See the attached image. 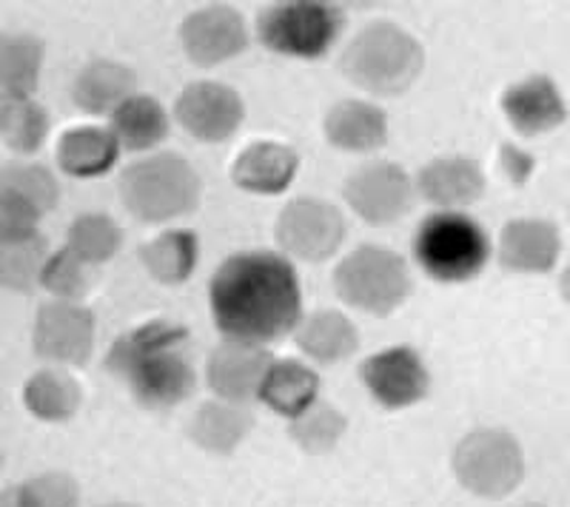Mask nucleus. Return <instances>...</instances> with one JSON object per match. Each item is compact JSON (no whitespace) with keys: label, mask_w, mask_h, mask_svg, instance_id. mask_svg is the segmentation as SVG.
Wrapping results in <instances>:
<instances>
[{"label":"nucleus","mask_w":570,"mask_h":507,"mask_svg":"<svg viewBox=\"0 0 570 507\" xmlns=\"http://www.w3.org/2000/svg\"><path fill=\"white\" fill-rule=\"evenodd\" d=\"M414 257L436 282H468L491 257L485 228L462 211H436L420 222Z\"/></svg>","instance_id":"obj_5"},{"label":"nucleus","mask_w":570,"mask_h":507,"mask_svg":"<svg viewBox=\"0 0 570 507\" xmlns=\"http://www.w3.org/2000/svg\"><path fill=\"white\" fill-rule=\"evenodd\" d=\"M502 111H505L513 129L525 137L544 135V131L562 126L568 118L557 83L544 74H533V78H525L522 83H513L511 89H505Z\"/></svg>","instance_id":"obj_16"},{"label":"nucleus","mask_w":570,"mask_h":507,"mask_svg":"<svg viewBox=\"0 0 570 507\" xmlns=\"http://www.w3.org/2000/svg\"><path fill=\"white\" fill-rule=\"evenodd\" d=\"M416 189L442 211H456L485 195V175L471 157H436L422 166Z\"/></svg>","instance_id":"obj_17"},{"label":"nucleus","mask_w":570,"mask_h":507,"mask_svg":"<svg viewBox=\"0 0 570 507\" xmlns=\"http://www.w3.org/2000/svg\"><path fill=\"white\" fill-rule=\"evenodd\" d=\"M32 507H80L78 481L66 474H43L27 481Z\"/></svg>","instance_id":"obj_37"},{"label":"nucleus","mask_w":570,"mask_h":507,"mask_svg":"<svg viewBox=\"0 0 570 507\" xmlns=\"http://www.w3.org/2000/svg\"><path fill=\"white\" fill-rule=\"evenodd\" d=\"M49 135V115L32 98L0 95V143L18 155H35Z\"/></svg>","instance_id":"obj_30"},{"label":"nucleus","mask_w":570,"mask_h":507,"mask_svg":"<svg viewBox=\"0 0 570 507\" xmlns=\"http://www.w3.org/2000/svg\"><path fill=\"white\" fill-rule=\"evenodd\" d=\"M360 377L371 390V397L391 410L416 405L420 399H425L428 388H431L425 362L409 345L385 348V351L368 357L360 368Z\"/></svg>","instance_id":"obj_12"},{"label":"nucleus","mask_w":570,"mask_h":507,"mask_svg":"<svg viewBox=\"0 0 570 507\" xmlns=\"http://www.w3.org/2000/svg\"><path fill=\"white\" fill-rule=\"evenodd\" d=\"M186 348V328L169 319H151L115 339L106 368L124 379L137 405L169 410L195 394L197 377Z\"/></svg>","instance_id":"obj_2"},{"label":"nucleus","mask_w":570,"mask_h":507,"mask_svg":"<svg viewBox=\"0 0 570 507\" xmlns=\"http://www.w3.org/2000/svg\"><path fill=\"white\" fill-rule=\"evenodd\" d=\"M83 390L78 379L63 371H38L23 388V402L43 422H66L78 414Z\"/></svg>","instance_id":"obj_29"},{"label":"nucleus","mask_w":570,"mask_h":507,"mask_svg":"<svg viewBox=\"0 0 570 507\" xmlns=\"http://www.w3.org/2000/svg\"><path fill=\"white\" fill-rule=\"evenodd\" d=\"M334 288L348 306L389 317L411 294L409 262L383 246L356 248L334 271Z\"/></svg>","instance_id":"obj_7"},{"label":"nucleus","mask_w":570,"mask_h":507,"mask_svg":"<svg viewBox=\"0 0 570 507\" xmlns=\"http://www.w3.org/2000/svg\"><path fill=\"white\" fill-rule=\"evenodd\" d=\"M454 474L468 494L502 499L513 494L525 476V456L517 436L499 428H482L456 445Z\"/></svg>","instance_id":"obj_8"},{"label":"nucleus","mask_w":570,"mask_h":507,"mask_svg":"<svg viewBox=\"0 0 570 507\" xmlns=\"http://www.w3.org/2000/svg\"><path fill=\"white\" fill-rule=\"evenodd\" d=\"M559 291H562L564 302H568V306H570V266L564 268V274H562V282H559Z\"/></svg>","instance_id":"obj_40"},{"label":"nucleus","mask_w":570,"mask_h":507,"mask_svg":"<svg viewBox=\"0 0 570 507\" xmlns=\"http://www.w3.org/2000/svg\"><path fill=\"white\" fill-rule=\"evenodd\" d=\"M106 507H135V505H106Z\"/></svg>","instance_id":"obj_41"},{"label":"nucleus","mask_w":570,"mask_h":507,"mask_svg":"<svg viewBox=\"0 0 570 507\" xmlns=\"http://www.w3.org/2000/svg\"><path fill=\"white\" fill-rule=\"evenodd\" d=\"M325 137L340 151H376L389 140L385 111L365 100H340L325 115Z\"/></svg>","instance_id":"obj_20"},{"label":"nucleus","mask_w":570,"mask_h":507,"mask_svg":"<svg viewBox=\"0 0 570 507\" xmlns=\"http://www.w3.org/2000/svg\"><path fill=\"white\" fill-rule=\"evenodd\" d=\"M345 27V12L323 0H285L259 12L257 38L285 58L317 60L328 52Z\"/></svg>","instance_id":"obj_6"},{"label":"nucleus","mask_w":570,"mask_h":507,"mask_svg":"<svg viewBox=\"0 0 570 507\" xmlns=\"http://www.w3.org/2000/svg\"><path fill=\"white\" fill-rule=\"evenodd\" d=\"M177 123L191 137L203 143H223L228 137L237 135L246 109H243L240 95L232 86L214 83V80H200L180 91L175 106Z\"/></svg>","instance_id":"obj_11"},{"label":"nucleus","mask_w":570,"mask_h":507,"mask_svg":"<svg viewBox=\"0 0 570 507\" xmlns=\"http://www.w3.org/2000/svg\"><path fill=\"white\" fill-rule=\"evenodd\" d=\"M124 231L109 215H80L66 231V248L78 254L86 266H104L120 251Z\"/></svg>","instance_id":"obj_31"},{"label":"nucleus","mask_w":570,"mask_h":507,"mask_svg":"<svg viewBox=\"0 0 570 507\" xmlns=\"http://www.w3.org/2000/svg\"><path fill=\"white\" fill-rule=\"evenodd\" d=\"M317 390L320 377L308 365L297 362V359H279V362L274 359L257 399L266 402L279 417L297 419L317 402Z\"/></svg>","instance_id":"obj_22"},{"label":"nucleus","mask_w":570,"mask_h":507,"mask_svg":"<svg viewBox=\"0 0 570 507\" xmlns=\"http://www.w3.org/2000/svg\"><path fill=\"white\" fill-rule=\"evenodd\" d=\"M272 362L274 359L266 351V345L232 342V339H226V342L214 348L206 362L208 388L223 402L246 405L248 399L259 397V388H263V379H266Z\"/></svg>","instance_id":"obj_15"},{"label":"nucleus","mask_w":570,"mask_h":507,"mask_svg":"<svg viewBox=\"0 0 570 507\" xmlns=\"http://www.w3.org/2000/svg\"><path fill=\"white\" fill-rule=\"evenodd\" d=\"M343 195L354 215L363 217L365 222L391 226L414 206V182L402 166L376 160L351 171Z\"/></svg>","instance_id":"obj_10"},{"label":"nucleus","mask_w":570,"mask_h":507,"mask_svg":"<svg viewBox=\"0 0 570 507\" xmlns=\"http://www.w3.org/2000/svg\"><path fill=\"white\" fill-rule=\"evenodd\" d=\"M502 169L513 182H525L528 175L533 171V160L525 151L513 149V146H502Z\"/></svg>","instance_id":"obj_38"},{"label":"nucleus","mask_w":570,"mask_h":507,"mask_svg":"<svg viewBox=\"0 0 570 507\" xmlns=\"http://www.w3.org/2000/svg\"><path fill=\"white\" fill-rule=\"evenodd\" d=\"M297 345L317 362H340L360 348L354 322L340 311H317L297 326Z\"/></svg>","instance_id":"obj_26"},{"label":"nucleus","mask_w":570,"mask_h":507,"mask_svg":"<svg viewBox=\"0 0 570 507\" xmlns=\"http://www.w3.org/2000/svg\"><path fill=\"white\" fill-rule=\"evenodd\" d=\"M522 507H542V505H522Z\"/></svg>","instance_id":"obj_43"},{"label":"nucleus","mask_w":570,"mask_h":507,"mask_svg":"<svg viewBox=\"0 0 570 507\" xmlns=\"http://www.w3.org/2000/svg\"><path fill=\"white\" fill-rule=\"evenodd\" d=\"M40 286L60 297V302H75V299L89 294L91 266H86L69 248H60V251L49 254V260L40 271Z\"/></svg>","instance_id":"obj_35"},{"label":"nucleus","mask_w":570,"mask_h":507,"mask_svg":"<svg viewBox=\"0 0 570 507\" xmlns=\"http://www.w3.org/2000/svg\"><path fill=\"white\" fill-rule=\"evenodd\" d=\"M180 40L186 58L208 69L246 52L248 29L237 9L217 3L188 14L180 27Z\"/></svg>","instance_id":"obj_13"},{"label":"nucleus","mask_w":570,"mask_h":507,"mask_svg":"<svg viewBox=\"0 0 570 507\" xmlns=\"http://www.w3.org/2000/svg\"><path fill=\"white\" fill-rule=\"evenodd\" d=\"M35 354L49 362L86 365L95 348V317L75 302H49L35 319Z\"/></svg>","instance_id":"obj_14"},{"label":"nucleus","mask_w":570,"mask_h":507,"mask_svg":"<svg viewBox=\"0 0 570 507\" xmlns=\"http://www.w3.org/2000/svg\"><path fill=\"white\" fill-rule=\"evenodd\" d=\"M0 191L29 200L35 209L52 211L58 206V180L52 171L38 163H9L0 169Z\"/></svg>","instance_id":"obj_34"},{"label":"nucleus","mask_w":570,"mask_h":507,"mask_svg":"<svg viewBox=\"0 0 570 507\" xmlns=\"http://www.w3.org/2000/svg\"><path fill=\"white\" fill-rule=\"evenodd\" d=\"M43 211L18 195L0 191V242H23L40 237L38 222Z\"/></svg>","instance_id":"obj_36"},{"label":"nucleus","mask_w":570,"mask_h":507,"mask_svg":"<svg viewBox=\"0 0 570 507\" xmlns=\"http://www.w3.org/2000/svg\"><path fill=\"white\" fill-rule=\"evenodd\" d=\"M0 507H32L27 481H23V485H12V488L0 490Z\"/></svg>","instance_id":"obj_39"},{"label":"nucleus","mask_w":570,"mask_h":507,"mask_svg":"<svg viewBox=\"0 0 570 507\" xmlns=\"http://www.w3.org/2000/svg\"><path fill=\"white\" fill-rule=\"evenodd\" d=\"M559 231L548 220H513L499 237V262L508 271L544 274L559 260Z\"/></svg>","instance_id":"obj_18"},{"label":"nucleus","mask_w":570,"mask_h":507,"mask_svg":"<svg viewBox=\"0 0 570 507\" xmlns=\"http://www.w3.org/2000/svg\"><path fill=\"white\" fill-rule=\"evenodd\" d=\"M137 78L129 66L115 60H91L80 69L71 86V98L86 115H115L120 106L137 95Z\"/></svg>","instance_id":"obj_21"},{"label":"nucleus","mask_w":570,"mask_h":507,"mask_svg":"<svg viewBox=\"0 0 570 507\" xmlns=\"http://www.w3.org/2000/svg\"><path fill=\"white\" fill-rule=\"evenodd\" d=\"M252 414L243 405L214 399V402L200 405L188 425V436L197 448L208 450V454H232L252 434Z\"/></svg>","instance_id":"obj_24"},{"label":"nucleus","mask_w":570,"mask_h":507,"mask_svg":"<svg viewBox=\"0 0 570 507\" xmlns=\"http://www.w3.org/2000/svg\"><path fill=\"white\" fill-rule=\"evenodd\" d=\"M111 135L126 151H149L169 137V115L151 95H135L111 115Z\"/></svg>","instance_id":"obj_25"},{"label":"nucleus","mask_w":570,"mask_h":507,"mask_svg":"<svg viewBox=\"0 0 570 507\" xmlns=\"http://www.w3.org/2000/svg\"><path fill=\"white\" fill-rule=\"evenodd\" d=\"M345 428H348V422H345V417L334 405L314 402L305 414L292 419L288 434H292L297 448H303L305 454H328V450L337 448Z\"/></svg>","instance_id":"obj_32"},{"label":"nucleus","mask_w":570,"mask_h":507,"mask_svg":"<svg viewBox=\"0 0 570 507\" xmlns=\"http://www.w3.org/2000/svg\"><path fill=\"white\" fill-rule=\"evenodd\" d=\"M274 231L285 254L303 262H320L328 260L343 246L345 217L331 202L317 197H297L285 206Z\"/></svg>","instance_id":"obj_9"},{"label":"nucleus","mask_w":570,"mask_h":507,"mask_svg":"<svg viewBox=\"0 0 570 507\" xmlns=\"http://www.w3.org/2000/svg\"><path fill=\"white\" fill-rule=\"evenodd\" d=\"M49 254L43 237H32L23 242H0V288L9 291H32L40 282Z\"/></svg>","instance_id":"obj_33"},{"label":"nucleus","mask_w":570,"mask_h":507,"mask_svg":"<svg viewBox=\"0 0 570 507\" xmlns=\"http://www.w3.org/2000/svg\"><path fill=\"white\" fill-rule=\"evenodd\" d=\"M214 326L232 342L268 345L299 326L303 294L294 266L274 251H243L208 286Z\"/></svg>","instance_id":"obj_1"},{"label":"nucleus","mask_w":570,"mask_h":507,"mask_svg":"<svg viewBox=\"0 0 570 507\" xmlns=\"http://www.w3.org/2000/svg\"><path fill=\"white\" fill-rule=\"evenodd\" d=\"M120 146L109 129L98 126H80L60 137L58 146V163L69 177L91 180V177H104L106 171L115 169Z\"/></svg>","instance_id":"obj_23"},{"label":"nucleus","mask_w":570,"mask_h":507,"mask_svg":"<svg viewBox=\"0 0 570 507\" xmlns=\"http://www.w3.org/2000/svg\"><path fill=\"white\" fill-rule=\"evenodd\" d=\"M340 66L351 83L371 95H402L422 74L425 52L414 34L380 20L356 32Z\"/></svg>","instance_id":"obj_3"},{"label":"nucleus","mask_w":570,"mask_h":507,"mask_svg":"<svg viewBox=\"0 0 570 507\" xmlns=\"http://www.w3.org/2000/svg\"><path fill=\"white\" fill-rule=\"evenodd\" d=\"M117 189L131 217L140 222H169L197 209L203 182L188 160L166 151L126 166Z\"/></svg>","instance_id":"obj_4"},{"label":"nucleus","mask_w":570,"mask_h":507,"mask_svg":"<svg viewBox=\"0 0 570 507\" xmlns=\"http://www.w3.org/2000/svg\"><path fill=\"white\" fill-rule=\"evenodd\" d=\"M0 468H3V454H0Z\"/></svg>","instance_id":"obj_42"},{"label":"nucleus","mask_w":570,"mask_h":507,"mask_svg":"<svg viewBox=\"0 0 570 507\" xmlns=\"http://www.w3.org/2000/svg\"><path fill=\"white\" fill-rule=\"evenodd\" d=\"M297 166V151L274 140H259L246 146L234 160L232 180L248 195H279L292 186Z\"/></svg>","instance_id":"obj_19"},{"label":"nucleus","mask_w":570,"mask_h":507,"mask_svg":"<svg viewBox=\"0 0 570 507\" xmlns=\"http://www.w3.org/2000/svg\"><path fill=\"white\" fill-rule=\"evenodd\" d=\"M43 66V43L35 34L0 32V95L32 98Z\"/></svg>","instance_id":"obj_28"},{"label":"nucleus","mask_w":570,"mask_h":507,"mask_svg":"<svg viewBox=\"0 0 570 507\" xmlns=\"http://www.w3.org/2000/svg\"><path fill=\"white\" fill-rule=\"evenodd\" d=\"M197 254H200L197 237L191 231L175 228L140 246V262L163 286H180L195 271Z\"/></svg>","instance_id":"obj_27"}]
</instances>
